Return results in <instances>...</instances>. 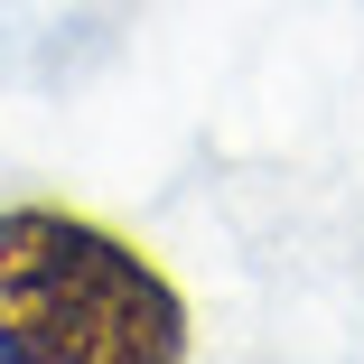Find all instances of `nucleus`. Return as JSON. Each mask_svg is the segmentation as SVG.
<instances>
[{
  "label": "nucleus",
  "mask_w": 364,
  "mask_h": 364,
  "mask_svg": "<svg viewBox=\"0 0 364 364\" xmlns=\"http://www.w3.org/2000/svg\"><path fill=\"white\" fill-rule=\"evenodd\" d=\"M0 364H196L187 289L75 205H0Z\"/></svg>",
  "instance_id": "nucleus-1"
}]
</instances>
